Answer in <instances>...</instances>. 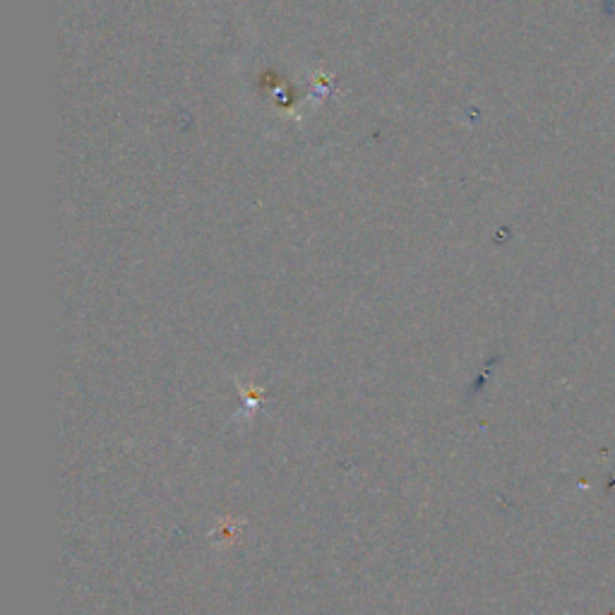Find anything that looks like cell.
<instances>
[{
    "label": "cell",
    "instance_id": "6da1fadb",
    "mask_svg": "<svg viewBox=\"0 0 615 615\" xmlns=\"http://www.w3.org/2000/svg\"><path fill=\"white\" fill-rule=\"evenodd\" d=\"M613 56H615V51H613ZM613 56H611V58H613Z\"/></svg>",
    "mask_w": 615,
    "mask_h": 615
}]
</instances>
